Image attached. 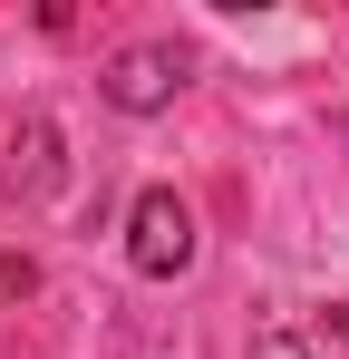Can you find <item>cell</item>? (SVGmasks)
Masks as SVG:
<instances>
[{
    "label": "cell",
    "instance_id": "obj_3",
    "mask_svg": "<svg viewBox=\"0 0 349 359\" xmlns=\"http://www.w3.org/2000/svg\"><path fill=\"white\" fill-rule=\"evenodd\" d=\"M252 359H301V340H291V330H262V340H252Z\"/></svg>",
    "mask_w": 349,
    "mask_h": 359
},
{
    "label": "cell",
    "instance_id": "obj_2",
    "mask_svg": "<svg viewBox=\"0 0 349 359\" xmlns=\"http://www.w3.org/2000/svg\"><path fill=\"white\" fill-rule=\"evenodd\" d=\"M174 88H184V49H126V59L107 68V107H126V117H156Z\"/></svg>",
    "mask_w": 349,
    "mask_h": 359
},
{
    "label": "cell",
    "instance_id": "obj_4",
    "mask_svg": "<svg viewBox=\"0 0 349 359\" xmlns=\"http://www.w3.org/2000/svg\"><path fill=\"white\" fill-rule=\"evenodd\" d=\"M0 292H29V262H0Z\"/></svg>",
    "mask_w": 349,
    "mask_h": 359
},
{
    "label": "cell",
    "instance_id": "obj_1",
    "mask_svg": "<svg viewBox=\"0 0 349 359\" xmlns=\"http://www.w3.org/2000/svg\"><path fill=\"white\" fill-rule=\"evenodd\" d=\"M126 262H136L146 282H174V272L194 262V214H184L174 184H146V194H136V214H126Z\"/></svg>",
    "mask_w": 349,
    "mask_h": 359
}]
</instances>
